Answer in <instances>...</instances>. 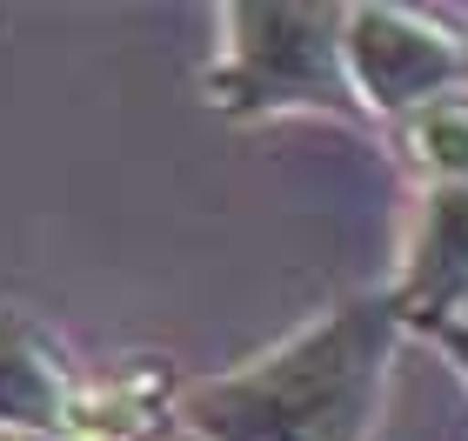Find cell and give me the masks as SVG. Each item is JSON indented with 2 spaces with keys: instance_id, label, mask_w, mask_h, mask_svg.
Here are the masks:
<instances>
[{
  "instance_id": "6da1fadb",
  "label": "cell",
  "mask_w": 468,
  "mask_h": 441,
  "mask_svg": "<svg viewBox=\"0 0 468 441\" xmlns=\"http://www.w3.org/2000/svg\"><path fill=\"white\" fill-rule=\"evenodd\" d=\"M409 348L388 288H355L274 334L248 362L181 374L175 435L187 441H375Z\"/></svg>"
},
{
  "instance_id": "7a4b0ae2",
  "label": "cell",
  "mask_w": 468,
  "mask_h": 441,
  "mask_svg": "<svg viewBox=\"0 0 468 441\" xmlns=\"http://www.w3.org/2000/svg\"><path fill=\"white\" fill-rule=\"evenodd\" d=\"M342 27L348 7H268V0L215 7V54L201 68L207 108L234 128L328 121V128L381 141L348 80Z\"/></svg>"
},
{
  "instance_id": "3957f363",
  "label": "cell",
  "mask_w": 468,
  "mask_h": 441,
  "mask_svg": "<svg viewBox=\"0 0 468 441\" xmlns=\"http://www.w3.org/2000/svg\"><path fill=\"white\" fill-rule=\"evenodd\" d=\"M342 54L361 108L381 128V147L409 114L468 88V34L429 7H348Z\"/></svg>"
},
{
  "instance_id": "277c9868",
  "label": "cell",
  "mask_w": 468,
  "mask_h": 441,
  "mask_svg": "<svg viewBox=\"0 0 468 441\" xmlns=\"http://www.w3.org/2000/svg\"><path fill=\"white\" fill-rule=\"evenodd\" d=\"M381 288L395 294L409 341L441 321H468V187H409L401 255Z\"/></svg>"
},
{
  "instance_id": "5b68a950",
  "label": "cell",
  "mask_w": 468,
  "mask_h": 441,
  "mask_svg": "<svg viewBox=\"0 0 468 441\" xmlns=\"http://www.w3.org/2000/svg\"><path fill=\"white\" fill-rule=\"evenodd\" d=\"M80 354L27 308H0V435L14 441H60L88 388Z\"/></svg>"
},
{
  "instance_id": "8992f818",
  "label": "cell",
  "mask_w": 468,
  "mask_h": 441,
  "mask_svg": "<svg viewBox=\"0 0 468 441\" xmlns=\"http://www.w3.org/2000/svg\"><path fill=\"white\" fill-rule=\"evenodd\" d=\"M175 394H181V368L161 354L94 362L60 441H167L175 435Z\"/></svg>"
},
{
  "instance_id": "52a82bcc",
  "label": "cell",
  "mask_w": 468,
  "mask_h": 441,
  "mask_svg": "<svg viewBox=\"0 0 468 441\" xmlns=\"http://www.w3.org/2000/svg\"><path fill=\"white\" fill-rule=\"evenodd\" d=\"M388 154L409 167L415 187H468V88L409 114L388 134Z\"/></svg>"
},
{
  "instance_id": "ba28073f",
  "label": "cell",
  "mask_w": 468,
  "mask_h": 441,
  "mask_svg": "<svg viewBox=\"0 0 468 441\" xmlns=\"http://www.w3.org/2000/svg\"><path fill=\"white\" fill-rule=\"evenodd\" d=\"M421 341H429V348H441V354L455 362V374L468 382V321H441V328H429V334H421Z\"/></svg>"
}]
</instances>
